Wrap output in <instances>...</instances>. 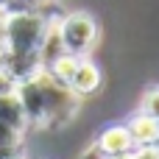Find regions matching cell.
<instances>
[{
    "label": "cell",
    "instance_id": "11",
    "mask_svg": "<svg viewBox=\"0 0 159 159\" xmlns=\"http://www.w3.org/2000/svg\"><path fill=\"white\" fill-rule=\"evenodd\" d=\"M131 159H159V148H134Z\"/></svg>",
    "mask_w": 159,
    "mask_h": 159
},
{
    "label": "cell",
    "instance_id": "14",
    "mask_svg": "<svg viewBox=\"0 0 159 159\" xmlns=\"http://www.w3.org/2000/svg\"><path fill=\"white\" fill-rule=\"evenodd\" d=\"M14 89V84H11V78L8 75H0V95H6V92H11Z\"/></svg>",
    "mask_w": 159,
    "mask_h": 159
},
{
    "label": "cell",
    "instance_id": "2",
    "mask_svg": "<svg viewBox=\"0 0 159 159\" xmlns=\"http://www.w3.org/2000/svg\"><path fill=\"white\" fill-rule=\"evenodd\" d=\"M56 31H59V39H61V48L78 59H84L95 39H98V22L87 14V11H73V14H64L61 20H56Z\"/></svg>",
    "mask_w": 159,
    "mask_h": 159
},
{
    "label": "cell",
    "instance_id": "17",
    "mask_svg": "<svg viewBox=\"0 0 159 159\" xmlns=\"http://www.w3.org/2000/svg\"><path fill=\"white\" fill-rule=\"evenodd\" d=\"M115 159H131V154H129V157H115Z\"/></svg>",
    "mask_w": 159,
    "mask_h": 159
},
{
    "label": "cell",
    "instance_id": "13",
    "mask_svg": "<svg viewBox=\"0 0 159 159\" xmlns=\"http://www.w3.org/2000/svg\"><path fill=\"white\" fill-rule=\"evenodd\" d=\"M81 159H106V157L101 154V148H98V145H92V148H87V151H84V157H81Z\"/></svg>",
    "mask_w": 159,
    "mask_h": 159
},
{
    "label": "cell",
    "instance_id": "10",
    "mask_svg": "<svg viewBox=\"0 0 159 159\" xmlns=\"http://www.w3.org/2000/svg\"><path fill=\"white\" fill-rule=\"evenodd\" d=\"M14 11H36V8H28L25 0H0V14H14Z\"/></svg>",
    "mask_w": 159,
    "mask_h": 159
},
{
    "label": "cell",
    "instance_id": "18",
    "mask_svg": "<svg viewBox=\"0 0 159 159\" xmlns=\"http://www.w3.org/2000/svg\"><path fill=\"white\" fill-rule=\"evenodd\" d=\"M157 148H159V143H157Z\"/></svg>",
    "mask_w": 159,
    "mask_h": 159
},
{
    "label": "cell",
    "instance_id": "5",
    "mask_svg": "<svg viewBox=\"0 0 159 159\" xmlns=\"http://www.w3.org/2000/svg\"><path fill=\"white\" fill-rule=\"evenodd\" d=\"M126 131H129L134 148H157L159 143V123L154 117H148L145 112H137L126 123Z\"/></svg>",
    "mask_w": 159,
    "mask_h": 159
},
{
    "label": "cell",
    "instance_id": "3",
    "mask_svg": "<svg viewBox=\"0 0 159 159\" xmlns=\"http://www.w3.org/2000/svg\"><path fill=\"white\" fill-rule=\"evenodd\" d=\"M67 89L75 98L95 95L101 89V70H98V64L89 61V59H81L78 67H75V73H73V78H70V84H67Z\"/></svg>",
    "mask_w": 159,
    "mask_h": 159
},
{
    "label": "cell",
    "instance_id": "15",
    "mask_svg": "<svg viewBox=\"0 0 159 159\" xmlns=\"http://www.w3.org/2000/svg\"><path fill=\"white\" fill-rule=\"evenodd\" d=\"M45 3H50V0H25L28 8H39V6H45Z\"/></svg>",
    "mask_w": 159,
    "mask_h": 159
},
{
    "label": "cell",
    "instance_id": "8",
    "mask_svg": "<svg viewBox=\"0 0 159 159\" xmlns=\"http://www.w3.org/2000/svg\"><path fill=\"white\" fill-rule=\"evenodd\" d=\"M0 148H22V131H14L0 123Z\"/></svg>",
    "mask_w": 159,
    "mask_h": 159
},
{
    "label": "cell",
    "instance_id": "12",
    "mask_svg": "<svg viewBox=\"0 0 159 159\" xmlns=\"http://www.w3.org/2000/svg\"><path fill=\"white\" fill-rule=\"evenodd\" d=\"M0 159H22V148H0Z\"/></svg>",
    "mask_w": 159,
    "mask_h": 159
},
{
    "label": "cell",
    "instance_id": "16",
    "mask_svg": "<svg viewBox=\"0 0 159 159\" xmlns=\"http://www.w3.org/2000/svg\"><path fill=\"white\" fill-rule=\"evenodd\" d=\"M0 75H6V50L0 48Z\"/></svg>",
    "mask_w": 159,
    "mask_h": 159
},
{
    "label": "cell",
    "instance_id": "6",
    "mask_svg": "<svg viewBox=\"0 0 159 159\" xmlns=\"http://www.w3.org/2000/svg\"><path fill=\"white\" fill-rule=\"evenodd\" d=\"M0 123L8 126V129H14V131H25V129H28L25 112H22L20 98L14 95V89L6 92V95H0Z\"/></svg>",
    "mask_w": 159,
    "mask_h": 159
},
{
    "label": "cell",
    "instance_id": "4",
    "mask_svg": "<svg viewBox=\"0 0 159 159\" xmlns=\"http://www.w3.org/2000/svg\"><path fill=\"white\" fill-rule=\"evenodd\" d=\"M95 145L101 148V154H103L106 159L134 154V143H131V137H129L126 126H109V129H103Z\"/></svg>",
    "mask_w": 159,
    "mask_h": 159
},
{
    "label": "cell",
    "instance_id": "7",
    "mask_svg": "<svg viewBox=\"0 0 159 159\" xmlns=\"http://www.w3.org/2000/svg\"><path fill=\"white\" fill-rule=\"evenodd\" d=\"M78 61H81L78 56H73V53H61L56 61H50V64L45 67V73H48V75H53L59 84H64V87H67V84H70V78H73V73H75V67H78Z\"/></svg>",
    "mask_w": 159,
    "mask_h": 159
},
{
    "label": "cell",
    "instance_id": "1",
    "mask_svg": "<svg viewBox=\"0 0 159 159\" xmlns=\"http://www.w3.org/2000/svg\"><path fill=\"white\" fill-rule=\"evenodd\" d=\"M14 95L20 98L28 126L36 129H61L78 112V98L45 70L14 84Z\"/></svg>",
    "mask_w": 159,
    "mask_h": 159
},
{
    "label": "cell",
    "instance_id": "9",
    "mask_svg": "<svg viewBox=\"0 0 159 159\" xmlns=\"http://www.w3.org/2000/svg\"><path fill=\"white\" fill-rule=\"evenodd\" d=\"M143 112L159 123V87H154V89L145 92V98H143Z\"/></svg>",
    "mask_w": 159,
    "mask_h": 159
}]
</instances>
